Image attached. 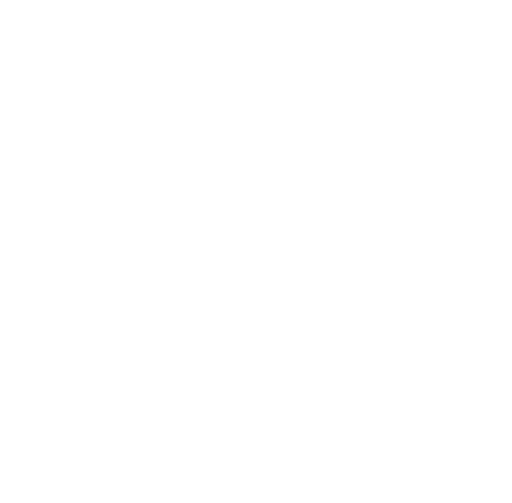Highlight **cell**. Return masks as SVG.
Wrapping results in <instances>:
<instances>
[]
</instances>
